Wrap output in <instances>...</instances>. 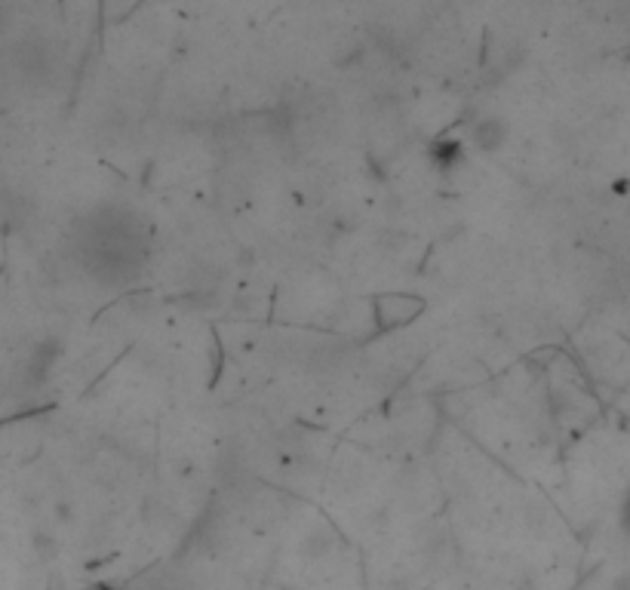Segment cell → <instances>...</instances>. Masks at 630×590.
<instances>
[{"label":"cell","instance_id":"1","mask_svg":"<svg viewBox=\"0 0 630 590\" xmlns=\"http://www.w3.org/2000/svg\"><path fill=\"white\" fill-rule=\"evenodd\" d=\"M621 529L630 532V492L624 495V504H621Z\"/></svg>","mask_w":630,"mask_h":590}]
</instances>
